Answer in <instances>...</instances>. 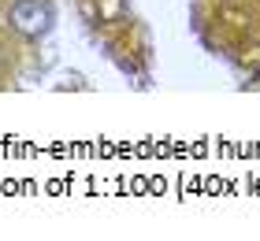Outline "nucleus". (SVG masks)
Wrapping results in <instances>:
<instances>
[{"label": "nucleus", "instance_id": "nucleus-1", "mask_svg": "<svg viewBox=\"0 0 260 241\" xmlns=\"http://www.w3.org/2000/svg\"><path fill=\"white\" fill-rule=\"evenodd\" d=\"M49 19H52V11H49L45 0H15L11 11H8L11 30H19L22 38H41L49 30Z\"/></svg>", "mask_w": 260, "mask_h": 241}]
</instances>
